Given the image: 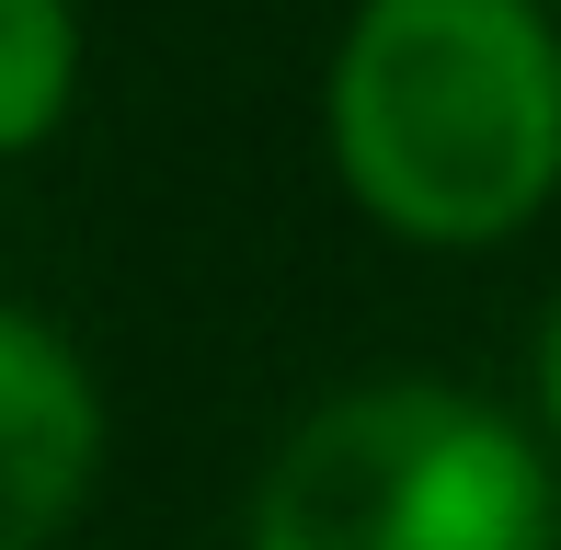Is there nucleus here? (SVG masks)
Here are the masks:
<instances>
[{
  "label": "nucleus",
  "instance_id": "obj_3",
  "mask_svg": "<svg viewBox=\"0 0 561 550\" xmlns=\"http://www.w3.org/2000/svg\"><path fill=\"white\" fill-rule=\"evenodd\" d=\"M104 482V390L58 321L0 298V550H46Z\"/></svg>",
  "mask_w": 561,
  "mask_h": 550
},
{
  "label": "nucleus",
  "instance_id": "obj_5",
  "mask_svg": "<svg viewBox=\"0 0 561 550\" xmlns=\"http://www.w3.org/2000/svg\"><path fill=\"white\" fill-rule=\"evenodd\" d=\"M527 413H539V436L561 459V298L539 310V344H527Z\"/></svg>",
  "mask_w": 561,
  "mask_h": 550
},
{
  "label": "nucleus",
  "instance_id": "obj_6",
  "mask_svg": "<svg viewBox=\"0 0 561 550\" xmlns=\"http://www.w3.org/2000/svg\"><path fill=\"white\" fill-rule=\"evenodd\" d=\"M550 12H561V0H550Z\"/></svg>",
  "mask_w": 561,
  "mask_h": 550
},
{
  "label": "nucleus",
  "instance_id": "obj_1",
  "mask_svg": "<svg viewBox=\"0 0 561 550\" xmlns=\"http://www.w3.org/2000/svg\"><path fill=\"white\" fill-rule=\"evenodd\" d=\"M321 149L367 230L413 253H504L561 207V12L355 0L321 69Z\"/></svg>",
  "mask_w": 561,
  "mask_h": 550
},
{
  "label": "nucleus",
  "instance_id": "obj_2",
  "mask_svg": "<svg viewBox=\"0 0 561 550\" xmlns=\"http://www.w3.org/2000/svg\"><path fill=\"white\" fill-rule=\"evenodd\" d=\"M241 550H561V459L470 379H344L252 470Z\"/></svg>",
  "mask_w": 561,
  "mask_h": 550
},
{
  "label": "nucleus",
  "instance_id": "obj_4",
  "mask_svg": "<svg viewBox=\"0 0 561 550\" xmlns=\"http://www.w3.org/2000/svg\"><path fill=\"white\" fill-rule=\"evenodd\" d=\"M81 104V0H0V161L46 149Z\"/></svg>",
  "mask_w": 561,
  "mask_h": 550
}]
</instances>
